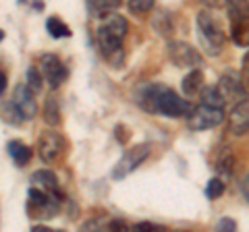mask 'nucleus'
Returning a JSON list of instances; mask_svg holds the SVG:
<instances>
[{"label":"nucleus","instance_id":"1","mask_svg":"<svg viewBox=\"0 0 249 232\" xmlns=\"http://www.w3.org/2000/svg\"><path fill=\"white\" fill-rule=\"evenodd\" d=\"M139 91H142V96L137 98V104L152 114L181 118V116H189L193 112V106L187 99L178 98L166 85H143V87H139Z\"/></svg>","mask_w":249,"mask_h":232},{"label":"nucleus","instance_id":"2","mask_svg":"<svg viewBox=\"0 0 249 232\" xmlns=\"http://www.w3.org/2000/svg\"><path fill=\"white\" fill-rule=\"evenodd\" d=\"M197 35H199V42L204 46V50L210 56H218L224 48V42H227L222 27L218 25V21L208 13L197 15Z\"/></svg>","mask_w":249,"mask_h":232},{"label":"nucleus","instance_id":"3","mask_svg":"<svg viewBox=\"0 0 249 232\" xmlns=\"http://www.w3.org/2000/svg\"><path fill=\"white\" fill-rule=\"evenodd\" d=\"M222 120H224L222 108L201 104L197 108H193V112L189 114V129L191 131H208V129L222 125Z\"/></svg>","mask_w":249,"mask_h":232},{"label":"nucleus","instance_id":"4","mask_svg":"<svg viewBox=\"0 0 249 232\" xmlns=\"http://www.w3.org/2000/svg\"><path fill=\"white\" fill-rule=\"evenodd\" d=\"M147 156H150V145H145V143L143 145H135V148L127 149V151H124V156L119 160V164H116L112 176L116 181L124 179V176L131 174L135 168L142 166Z\"/></svg>","mask_w":249,"mask_h":232},{"label":"nucleus","instance_id":"5","mask_svg":"<svg viewBox=\"0 0 249 232\" xmlns=\"http://www.w3.org/2000/svg\"><path fill=\"white\" fill-rule=\"evenodd\" d=\"M98 44H100V48H102L104 56L112 63V66H121V63H123V37L116 35L114 32H110L108 27L100 25L98 27Z\"/></svg>","mask_w":249,"mask_h":232},{"label":"nucleus","instance_id":"6","mask_svg":"<svg viewBox=\"0 0 249 232\" xmlns=\"http://www.w3.org/2000/svg\"><path fill=\"white\" fill-rule=\"evenodd\" d=\"M218 87H220L222 96L227 98V102H241V99H247L249 91L243 83V77L235 71H227L220 81H218Z\"/></svg>","mask_w":249,"mask_h":232},{"label":"nucleus","instance_id":"7","mask_svg":"<svg viewBox=\"0 0 249 232\" xmlns=\"http://www.w3.org/2000/svg\"><path fill=\"white\" fill-rule=\"evenodd\" d=\"M40 65H42L44 79L48 81V85L52 89L60 87V85L67 81L69 71H67V66L62 65V60L58 56H54V54H44L42 60H40Z\"/></svg>","mask_w":249,"mask_h":232},{"label":"nucleus","instance_id":"8","mask_svg":"<svg viewBox=\"0 0 249 232\" xmlns=\"http://www.w3.org/2000/svg\"><path fill=\"white\" fill-rule=\"evenodd\" d=\"M168 58L177 66H197L201 65L199 52L187 42H170L168 44Z\"/></svg>","mask_w":249,"mask_h":232},{"label":"nucleus","instance_id":"9","mask_svg":"<svg viewBox=\"0 0 249 232\" xmlns=\"http://www.w3.org/2000/svg\"><path fill=\"white\" fill-rule=\"evenodd\" d=\"M62 149H65V139L58 133H54V131L44 133L40 141H37V153H40L42 162H46V164H52L54 160H58Z\"/></svg>","mask_w":249,"mask_h":232},{"label":"nucleus","instance_id":"10","mask_svg":"<svg viewBox=\"0 0 249 232\" xmlns=\"http://www.w3.org/2000/svg\"><path fill=\"white\" fill-rule=\"evenodd\" d=\"M34 96L36 94L27 87V83L17 85L15 91H13V104L19 108V112L23 114V118H25V120L36 118V114H37V104H36Z\"/></svg>","mask_w":249,"mask_h":232},{"label":"nucleus","instance_id":"11","mask_svg":"<svg viewBox=\"0 0 249 232\" xmlns=\"http://www.w3.org/2000/svg\"><path fill=\"white\" fill-rule=\"evenodd\" d=\"M229 131L232 135H245L249 131V99H241L231 110Z\"/></svg>","mask_w":249,"mask_h":232},{"label":"nucleus","instance_id":"12","mask_svg":"<svg viewBox=\"0 0 249 232\" xmlns=\"http://www.w3.org/2000/svg\"><path fill=\"white\" fill-rule=\"evenodd\" d=\"M232 168H235V156H232V149L227 148V145L218 148L216 153H214V170L222 176H229L232 172Z\"/></svg>","mask_w":249,"mask_h":232},{"label":"nucleus","instance_id":"13","mask_svg":"<svg viewBox=\"0 0 249 232\" xmlns=\"http://www.w3.org/2000/svg\"><path fill=\"white\" fill-rule=\"evenodd\" d=\"M31 187H40L48 193H56L58 191L56 174L50 172V170H37V172L31 174Z\"/></svg>","mask_w":249,"mask_h":232},{"label":"nucleus","instance_id":"14","mask_svg":"<svg viewBox=\"0 0 249 232\" xmlns=\"http://www.w3.org/2000/svg\"><path fill=\"white\" fill-rule=\"evenodd\" d=\"M6 151H9V156L13 158V162L17 166H25L31 158V148H27L23 141H17V139L6 143Z\"/></svg>","mask_w":249,"mask_h":232},{"label":"nucleus","instance_id":"15","mask_svg":"<svg viewBox=\"0 0 249 232\" xmlns=\"http://www.w3.org/2000/svg\"><path fill=\"white\" fill-rule=\"evenodd\" d=\"M231 33H232V42L241 48L249 46V19H235L231 21Z\"/></svg>","mask_w":249,"mask_h":232},{"label":"nucleus","instance_id":"16","mask_svg":"<svg viewBox=\"0 0 249 232\" xmlns=\"http://www.w3.org/2000/svg\"><path fill=\"white\" fill-rule=\"evenodd\" d=\"M201 89H204V73H201L199 68H193L183 79V94L191 98V96L199 94Z\"/></svg>","mask_w":249,"mask_h":232},{"label":"nucleus","instance_id":"17","mask_svg":"<svg viewBox=\"0 0 249 232\" xmlns=\"http://www.w3.org/2000/svg\"><path fill=\"white\" fill-rule=\"evenodd\" d=\"M42 116H44L46 125H50V127H56L58 122H60V108H58V99L54 98V96H48V98H46Z\"/></svg>","mask_w":249,"mask_h":232},{"label":"nucleus","instance_id":"18","mask_svg":"<svg viewBox=\"0 0 249 232\" xmlns=\"http://www.w3.org/2000/svg\"><path fill=\"white\" fill-rule=\"evenodd\" d=\"M201 96V104H208V106H216V108H224L227 104V98L222 96V91L218 85H212V87H204L199 91Z\"/></svg>","mask_w":249,"mask_h":232},{"label":"nucleus","instance_id":"19","mask_svg":"<svg viewBox=\"0 0 249 232\" xmlns=\"http://www.w3.org/2000/svg\"><path fill=\"white\" fill-rule=\"evenodd\" d=\"M229 19H249V2L247 0H227Z\"/></svg>","mask_w":249,"mask_h":232},{"label":"nucleus","instance_id":"20","mask_svg":"<svg viewBox=\"0 0 249 232\" xmlns=\"http://www.w3.org/2000/svg\"><path fill=\"white\" fill-rule=\"evenodd\" d=\"M102 25L108 27L110 32H114L116 35H121L124 37L127 35V21H124L121 15H116V13H110V15H106L104 21H102Z\"/></svg>","mask_w":249,"mask_h":232},{"label":"nucleus","instance_id":"21","mask_svg":"<svg viewBox=\"0 0 249 232\" xmlns=\"http://www.w3.org/2000/svg\"><path fill=\"white\" fill-rule=\"evenodd\" d=\"M46 29L50 32L52 37H69V35H71V29H69L62 21H58L56 17L48 19V23H46Z\"/></svg>","mask_w":249,"mask_h":232},{"label":"nucleus","instance_id":"22","mask_svg":"<svg viewBox=\"0 0 249 232\" xmlns=\"http://www.w3.org/2000/svg\"><path fill=\"white\" fill-rule=\"evenodd\" d=\"M25 83H27V87L34 91V94H40V91H42V73L37 71L36 66H29L27 68V79H25Z\"/></svg>","mask_w":249,"mask_h":232},{"label":"nucleus","instance_id":"23","mask_svg":"<svg viewBox=\"0 0 249 232\" xmlns=\"http://www.w3.org/2000/svg\"><path fill=\"white\" fill-rule=\"evenodd\" d=\"M154 2L156 0H129V11L135 13V15L150 13L154 9Z\"/></svg>","mask_w":249,"mask_h":232},{"label":"nucleus","instance_id":"24","mask_svg":"<svg viewBox=\"0 0 249 232\" xmlns=\"http://www.w3.org/2000/svg\"><path fill=\"white\" fill-rule=\"evenodd\" d=\"M224 193V182L220 179H212L208 181V189H206V195L208 199H218Z\"/></svg>","mask_w":249,"mask_h":232},{"label":"nucleus","instance_id":"25","mask_svg":"<svg viewBox=\"0 0 249 232\" xmlns=\"http://www.w3.org/2000/svg\"><path fill=\"white\" fill-rule=\"evenodd\" d=\"M91 6L96 9V13H108L121 6V0H91Z\"/></svg>","mask_w":249,"mask_h":232},{"label":"nucleus","instance_id":"26","mask_svg":"<svg viewBox=\"0 0 249 232\" xmlns=\"http://www.w3.org/2000/svg\"><path fill=\"white\" fill-rule=\"evenodd\" d=\"M216 230H227V232H235V230H237V224H235V220H231V218H222L220 222L216 224Z\"/></svg>","mask_w":249,"mask_h":232},{"label":"nucleus","instance_id":"27","mask_svg":"<svg viewBox=\"0 0 249 232\" xmlns=\"http://www.w3.org/2000/svg\"><path fill=\"white\" fill-rule=\"evenodd\" d=\"M241 77H243V83H245V87L249 91V52L245 54V58H243V66H241Z\"/></svg>","mask_w":249,"mask_h":232},{"label":"nucleus","instance_id":"28","mask_svg":"<svg viewBox=\"0 0 249 232\" xmlns=\"http://www.w3.org/2000/svg\"><path fill=\"white\" fill-rule=\"evenodd\" d=\"M204 6H208V9H220V6L227 2V0H199Z\"/></svg>","mask_w":249,"mask_h":232},{"label":"nucleus","instance_id":"29","mask_svg":"<svg viewBox=\"0 0 249 232\" xmlns=\"http://www.w3.org/2000/svg\"><path fill=\"white\" fill-rule=\"evenodd\" d=\"M135 230H164V228L154 226V224H150V222H139V224H135Z\"/></svg>","mask_w":249,"mask_h":232},{"label":"nucleus","instance_id":"30","mask_svg":"<svg viewBox=\"0 0 249 232\" xmlns=\"http://www.w3.org/2000/svg\"><path fill=\"white\" fill-rule=\"evenodd\" d=\"M108 228L110 230H127V224L123 220H112V222H108Z\"/></svg>","mask_w":249,"mask_h":232},{"label":"nucleus","instance_id":"31","mask_svg":"<svg viewBox=\"0 0 249 232\" xmlns=\"http://www.w3.org/2000/svg\"><path fill=\"white\" fill-rule=\"evenodd\" d=\"M241 191H243V197H245V201L249 203V174L243 179V182H241Z\"/></svg>","mask_w":249,"mask_h":232},{"label":"nucleus","instance_id":"32","mask_svg":"<svg viewBox=\"0 0 249 232\" xmlns=\"http://www.w3.org/2000/svg\"><path fill=\"white\" fill-rule=\"evenodd\" d=\"M123 131H124V129H123L121 125L116 127V137H119V141H121V143H124V141H127V137H129L127 133H123Z\"/></svg>","mask_w":249,"mask_h":232},{"label":"nucleus","instance_id":"33","mask_svg":"<svg viewBox=\"0 0 249 232\" xmlns=\"http://www.w3.org/2000/svg\"><path fill=\"white\" fill-rule=\"evenodd\" d=\"M31 230L34 232H52V228H48V226H34Z\"/></svg>","mask_w":249,"mask_h":232},{"label":"nucleus","instance_id":"34","mask_svg":"<svg viewBox=\"0 0 249 232\" xmlns=\"http://www.w3.org/2000/svg\"><path fill=\"white\" fill-rule=\"evenodd\" d=\"M0 89H2V94H4V89H6V75L4 73L0 75Z\"/></svg>","mask_w":249,"mask_h":232},{"label":"nucleus","instance_id":"35","mask_svg":"<svg viewBox=\"0 0 249 232\" xmlns=\"http://www.w3.org/2000/svg\"><path fill=\"white\" fill-rule=\"evenodd\" d=\"M36 9H37V11L44 9V0H36Z\"/></svg>","mask_w":249,"mask_h":232},{"label":"nucleus","instance_id":"36","mask_svg":"<svg viewBox=\"0 0 249 232\" xmlns=\"http://www.w3.org/2000/svg\"><path fill=\"white\" fill-rule=\"evenodd\" d=\"M19 2H25V0H19Z\"/></svg>","mask_w":249,"mask_h":232}]
</instances>
